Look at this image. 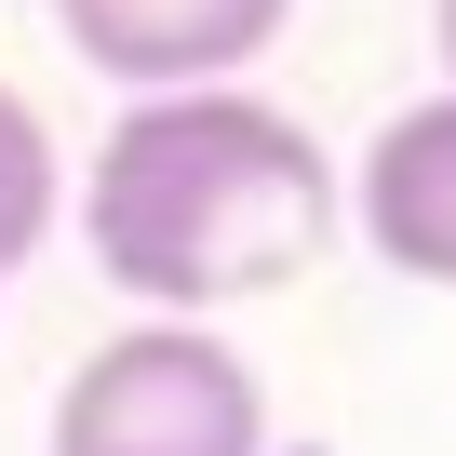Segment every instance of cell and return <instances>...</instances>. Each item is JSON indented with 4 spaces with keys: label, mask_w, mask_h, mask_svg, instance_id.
Listing matches in <instances>:
<instances>
[{
    "label": "cell",
    "mask_w": 456,
    "mask_h": 456,
    "mask_svg": "<svg viewBox=\"0 0 456 456\" xmlns=\"http://www.w3.org/2000/svg\"><path fill=\"white\" fill-rule=\"evenodd\" d=\"M336 188H349V228H362L403 282H443L456 296V94L389 108Z\"/></svg>",
    "instance_id": "277c9868"
},
{
    "label": "cell",
    "mask_w": 456,
    "mask_h": 456,
    "mask_svg": "<svg viewBox=\"0 0 456 456\" xmlns=\"http://www.w3.org/2000/svg\"><path fill=\"white\" fill-rule=\"evenodd\" d=\"M54 28L81 68H108L148 108V94H228L296 28V0H54Z\"/></svg>",
    "instance_id": "3957f363"
},
{
    "label": "cell",
    "mask_w": 456,
    "mask_h": 456,
    "mask_svg": "<svg viewBox=\"0 0 456 456\" xmlns=\"http://www.w3.org/2000/svg\"><path fill=\"white\" fill-rule=\"evenodd\" d=\"M336 228H349V188H336L322 134L296 108H269L256 81L121 108L81 175L94 282H121L148 322H215L242 296H282L296 269H322Z\"/></svg>",
    "instance_id": "6da1fadb"
},
{
    "label": "cell",
    "mask_w": 456,
    "mask_h": 456,
    "mask_svg": "<svg viewBox=\"0 0 456 456\" xmlns=\"http://www.w3.org/2000/svg\"><path fill=\"white\" fill-rule=\"evenodd\" d=\"M41 456H269V389L215 322H134L68 362Z\"/></svg>",
    "instance_id": "7a4b0ae2"
},
{
    "label": "cell",
    "mask_w": 456,
    "mask_h": 456,
    "mask_svg": "<svg viewBox=\"0 0 456 456\" xmlns=\"http://www.w3.org/2000/svg\"><path fill=\"white\" fill-rule=\"evenodd\" d=\"M54 201H68V161H54V121L0 81V269H28L41 256V228H54Z\"/></svg>",
    "instance_id": "5b68a950"
},
{
    "label": "cell",
    "mask_w": 456,
    "mask_h": 456,
    "mask_svg": "<svg viewBox=\"0 0 456 456\" xmlns=\"http://www.w3.org/2000/svg\"><path fill=\"white\" fill-rule=\"evenodd\" d=\"M429 28H443V94H456V0H443V14H429Z\"/></svg>",
    "instance_id": "8992f818"
}]
</instances>
